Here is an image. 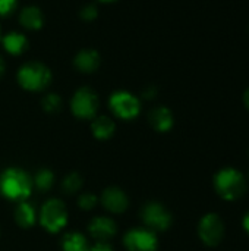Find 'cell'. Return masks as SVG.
Wrapping results in <instances>:
<instances>
[{"mask_svg":"<svg viewBox=\"0 0 249 251\" xmlns=\"http://www.w3.org/2000/svg\"><path fill=\"white\" fill-rule=\"evenodd\" d=\"M157 237L151 229L135 228L125 235V247L128 251H156Z\"/></svg>","mask_w":249,"mask_h":251,"instance_id":"cell-8","label":"cell"},{"mask_svg":"<svg viewBox=\"0 0 249 251\" xmlns=\"http://www.w3.org/2000/svg\"><path fill=\"white\" fill-rule=\"evenodd\" d=\"M114 128H116L114 122L109 116H98L91 124V129H92L94 137H97L100 140L110 138L114 132Z\"/></svg>","mask_w":249,"mask_h":251,"instance_id":"cell-16","label":"cell"},{"mask_svg":"<svg viewBox=\"0 0 249 251\" xmlns=\"http://www.w3.org/2000/svg\"><path fill=\"white\" fill-rule=\"evenodd\" d=\"M51 81L50 69L41 62H28L18 71V82L28 91H43Z\"/></svg>","mask_w":249,"mask_h":251,"instance_id":"cell-3","label":"cell"},{"mask_svg":"<svg viewBox=\"0 0 249 251\" xmlns=\"http://www.w3.org/2000/svg\"><path fill=\"white\" fill-rule=\"evenodd\" d=\"M97 15H98V12H97V7L95 6H92V4H88V6H85V7H82V10H81V18L84 19V21H94L95 18H97Z\"/></svg>","mask_w":249,"mask_h":251,"instance_id":"cell-24","label":"cell"},{"mask_svg":"<svg viewBox=\"0 0 249 251\" xmlns=\"http://www.w3.org/2000/svg\"><path fill=\"white\" fill-rule=\"evenodd\" d=\"M18 0H0V16H9L16 10Z\"/></svg>","mask_w":249,"mask_h":251,"instance_id":"cell-23","label":"cell"},{"mask_svg":"<svg viewBox=\"0 0 249 251\" xmlns=\"http://www.w3.org/2000/svg\"><path fill=\"white\" fill-rule=\"evenodd\" d=\"M142 219L150 229L166 231L172 225L170 212L160 203H148L142 210Z\"/></svg>","mask_w":249,"mask_h":251,"instance_id":"cell-9","label":"cell"},{"mask_svg":"<svg viewBox=\"0 0 249 251\" xmlns=\"http://www.w3.org/2000/svg\"><path fill=\"white\" fill-rule=\"evenodd\" d=\"M150 124L160 132H166L173 126V115L167 107H156L150 113Z\"/></svg>","mask_w":249,"mask_h":251,"instance_id":"cell-15","label":"cell"},{"mask_svg":"<svg viewBox=\"0 0 249 251\" xmlns=\"http://www.w3.org/2000/svg\"><path fill=\"white\" fill-rule=\"evenodd\" d=\"M70 106L75 116L81 119H92L98 109V97L91 88L82 87L73 94Z\"/></svg>","mask_w":249,"mask_h":251,"instance_id":"cell-5","label":"cell"},{"mask_svg":"<svg viewBox=\"0 0 249 251\" xmlns=\"http://www.w3.org/2000/svg\"><path fill=\"white\" fill-rule=\"evenodd\" d=\"M101 203L112 213H122L128 207V197L122 190H119L116 187H112V188H107L103 193Z\"/></svg>","mask_w":249,"mask_h":251,"instance_id":"cell-10","label":"cell"},{"mask_svg":"<svg viewBox=\"0 0 249 251\" xmlns=\"http://www.w3.org/2000/svg\"><path fill=\"white\" fill-rule=\"evenodd\" d=\"M15 221L22 228H29L35 222V209L32 204L22 201L15 209Z\"/></svg>","mask_w":249,"mask_h":251,"instance_id":"cell-17","label":"cell"},{"mask_svg":"<svg viewBox=\"0 0 249 251\" xmlns=\"http://www.w3.org/2000/svg\"><path fill=\"white\" fill-rule=\"evenodd\" d=\"M73 65H75V68H76L79 72L91 74V72L97 71L98 66H100V54H98L95 50H91V49L81 50V51L75 56Z\"/></svg>","mask_w":249,"mask_h":251,"instance_id":"cell-12","label":"cell"},{"mask_svg":"<svg viewBox=\"0 0 249 251\" xmlns=\"http://www.w3.org/2000/svg\"><path fill=\"white\" fill-rule=\"evenodd\" d=\"M214 188L225 200H238L247 191V181L242 172L235 168H225L214 176Z\"/></svg>","mask_w":249,"mask_h":251,"instance_id":"cell-1","label":"cell"},{"mask_svg":"<svg viewBox=\"0 0 249 251\" xmlns=\"http://www.w3.org/2000/svg\"><path fill=\"white\" fill-rule=\"evenodd\" d=\"M3 74H4V60L0 57V78L3 76Z\"/></svg>","mask_w":249,"mask_h":251,"instance_id":"cell-29","label":"cell"},{"mask_svg":"<svg viewBox=\"0 0 249 251\" xmlns=\"http://www.w3.org/2000/svg\"><path fill=\"white\" fill-rule=\"evenodd\" d=\"M1 44L4 47V50L9 53V54H13V56H19L22 54L26 47H28V40L23 34L21 32H9L6 34L3 38H1Z\"/></svg>","mask_w":249,"mask_h":251,"instance_id":"cell-14","label":"cell"},{"mask_svg":"<svg viewBox=\"0 0 249 251\" xmlns=\"http://www.w3.org/2000/svg\"><path fill=\"white\" fill-rule=\"evenodd\" d=\"M62 247H63V251H90V246L85 237L78 232L65 235L62 241Z\"/></svg>","mask_w":249,"mask_h":251,"instance_id":"cell-18","label":"cell"},{"mask_svg":"<svg viewBox=\"0 0 249 251\" xmlns=\"http://www.w3.org/2000/svg\"><path fill=\"white\" fill-rule=\"evenodd\" d=\"M32 190V181L21 169H6L0 176V191L12 200H25Z\"/></svg>","mask_w":249,"mask_h":251,"instance_id":"cell-2","label":"cell"},{"mask_svg":"<svg viewBox=\"0 0 249 251\" xmlns=\"http://www.w3.org/2000/svg\"><path fill=\"white\" fill-rule=\"evenodd\" d=\"M90 251H113V249H112V246H110L107 241H97V243L90 249Z\"/></svg>","mask_w":249,"mask_h":251,"instance_id":"cell-25","label":"cell"},{"mask_svg":"<svg viewBox=\"0 0 249 251\" xmlns=\"http://www.w3.org/2000/svg\"><path fill=\"white\" fill-rule=\"evenodd\" d=\"M40 221L47 231L50 232L60 231L68 222V213L65 204L57 199H51L45 201L40 213Z\"/></svg>","mask_w":249,"mask_h":251,"instance_id":"cell-4","label":"cell"},{"mask_svg":"<svg viewBox=\"0 0 249 251\" xmlns=\"http://www.w3.org/2000/svg\"><path fill=\"white\" fill-rule=\"evenodd\" d=\"M244 103H245V106L248 107L249 110V88L245 91V94H244Z\"/></svg>","mask_w":249,"mask_h":251,"instance_id":"cell-28","label":"cell"},{"mask_svg":"<svg viewBox=\"0 0 249 251\" xmlns=\"http://www.w3.org/2000/svg\"><path fill=\"white\" fill-rule=\"evenodd\" d=\"M90 234L97 240V241H107L116 234V224L110 218H95L91 221L90 226Z\"/></svg>","mask_w":249,"mask_h":251,"instance_id":"cell-11","label":"cell"},{"mask_svg":"<svg viewBox=\"0 0 249 251\" xmlns=\"http://www.w3.org/2000/svg\"><path fill=\"white\" fill-rule=\"evenodd\" d=\"M81 187H82V178H81V175H78L75 172L69 174L62 182V188L66 194H73V193L79 191Z\"/></svg>","mask_w":249,"mask_h":251,"instance_id":"cell-20","label":"cell"},{"mask_svg":"<svg viewBox=\"0 0 249 251\" xmlns=\"http://www.w3.org/2000/svg\"><path fill=\"white\" fill-rule=\"evenodd\" d=\"M98 1H101V3H113L116 0H98Z\"/></svg>","mask_w":249,"mask_h":251,"instance_id":"cell-30","label":"cell"},{"mask_svg":"<svg viewBox=\"0 0 249 251\" xmlns=\"http://www.w3.org/2000/svg\"><path fill=\"white\" fill-rule=\"evenodd\" d=\"M198 234L204 244L214 247L222 243L225 237V224L216 213L205 215L198 225Z\"/></svg>","mask_w":249,"mask_h":251,"instance_id":"cell-7","label":"cell"},{"mask_svg":"<svg viewBox=\"0 0 249 251\" xmlns=\"http://www.w3.org/2000/svg\"><path fill=\"white\" fill-rule=\"evenodd\" d=\"M242 225H244V228H245V231L249 234V212L244 216V221H242Z\"/></svg>","mask_w":249,"mask_h":251,"instance_id":"cell-27","label":"cell"},{"mask_svg":"<svg viewBox=\"0 0 249 251\" xmlns=\"http://www.w3.org/2000/svg\"><path fill=\"white\" fill-rule=\"evenodd\" d=\"M144 96H145L147 99H153V97L156 96V88H154V87H151L150 90H145Z\"/></svg>","mask_w":249,"mask_h":251,"instance_id":"cell-26","label":"cell"},{"mask_svg":"<svg viewBox=\"0 0 249 251\" xmlns=\"http://www.w3.org/2000/svg\"><path fill=\"white\" fill-rule=\"evenodd\" d=\"M41 106H43V109H44L45 112H48V113H56V112H59L60 107H62V99H60L57 94L50 93V94H47V96L43 97Z\"/></svg>","mask_w":249,"mask_h":251,"instance_id":"cell-21","label":"cell"},{"mask_svg":"<svg viewBox=\"0 0 249 251\" xmlns=\"http://www.w3.org/2000/svg\"><path fill=\"white\" fill-rule=\"evenodd\" d=\"M34 182H35V185H37L38 190L47 191V190L51 188V185H53V182H54V175H53V172L48 171V169H41V171L35 175Z\"/></svg>","mask_w":249,"mask_h":251,"instance_id":"cell-19","label":"cell"},{"mask_svg":"<svg viewBox=\"0 0 249 251\" xmlns=\"http://www.w3.org/2000/svg\"><path fill=\"white\" fill-rule=\"evenodd\" d=\"M78 203H79V207H81V209H84V210H91V209L97 204V197H95L94 194H91V193H84V194H81Z\"/></svg>","mask_w":249,"mask_h":251,"instance_id":"cell-22","label":"cell"},{"mask_svg":"<svg viewBox=\"0 0 249 251\" xmlns=\"http://www.w3.org/2000/svg\"><path fill=\"white\" fill-rule=\"evenodd\" d=\"M112 112L122 119H134L138 116L141 104L139 100L128 91H116L109 100Z\"/></svg>","mask_w":249,"mask_h":251,"instance_id":"cell-6","label":"cell"},{"mask_svg":"<svg viewBox=\"0 0 249 251\" xmlns=\"http://www.w3.org/2000/svg\"><path fill=\"white\" fill-rule=\"evenodd\" d=\"M19 22L23 28L35 31V29H40L43 26L44 16H43V12L37 6H28V7H23L21 10Z\"/></svg>","mask_w":249,"mask_h":251,"instance_id":"cell-13","label":"cell"}]
</instances>
